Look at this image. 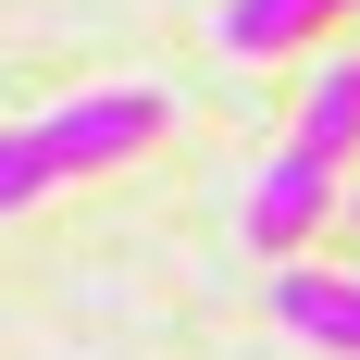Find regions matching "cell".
I'll use <instances>...</instances> for the list:
<instances>
[{
  "instance_id": "cell-5",
  "label": "cell",
  "mask_w": 360,
  "mask_h": 360,
  "mask_svg": "<svg viewBox=\"0 0 360 360\" xmlns=\"http://www.w3.org/2000/svg\"><path fill=\"white\" fill-rule=\"evenodd\" d=\"M298 137L323 149V162H348V149H360V50L311 75V112H298Z\"/></svg>"
},
{
  "instance_id": "cell-1",
  "label": "cell",
  "mask_w": 360,
  "mask_h": 360,
  "mask_svg": "<svg viewBox=\"0 0 360 360\" xmlns=\"http://www.w3.org/2000/svg\"><path fill=\"white\" fill-rule=\"evenodd\" d=\"M149 137H162V100H149V87H87V100L37 112V162H50V186L112 174V162H137Z\"/></svg>"
},
{
  "instance_id": "cell-4",
  "label": "cell",
  "mask_w": 360,
  "mask_h": 360,
  "mask_svg": "<svg viewBox=\"0 0 360 360\" xmlns=\"http://www.w3.org/2000/svg\"><path fill=\"white\" fill-rule=\"evenodd\" d=\"M274 323L360 360V286H348V274H274Z\"/></svg>"
},
{
  "instance_id": "cell-7",
  "label": "cell",
  "mask_w": 360,
  "mask_h": 360,
  "mask_svg": "<svg viewBox=\"0 0 360 360\" xmlns=\"http://www.w3.org/2000/svg\"><path fill=\"white\" fill-rule=\"evenodd\" d=\"M348 212H360V186H348Z\"/></svg>"
},
{
  "instance_id": "cell-3",
  "label": "cell",
  "mask_w": 360,
  "mask_h": 360,
  "mask_svg": "<svg viewBox=\"0 0 360 360\" xmlns=\"http://www.w3.org/2000/svg\"><path fill=\"white\" fill-rule=\"evenodd\" d=\"M360 0H224V50H249V63H274V50H311L323 25H348Z\"/></svg>"
},
{
  "instance_id": "cell-6",
  "label": "cell",
  "mask_w": 360,
  "mask_h": 360,
  "mask_svg": "<svg viewBox=\"0 0 360 360\" xmlns=\"http://www.w3.org/2000/svg\"><path fill=\"white\" fill-rule=\"evenodd\" d=\"M50 199V162H37V124H0V212Z\"/></svg>"
},
{
  "instance_id": "cell-2",
  "label": "cell",
  "mask_w": 360,
  "mask_h": 360,
  "mask_svg": "<svg viewBox=\"0 0 360 360\" xmlns=\"http://www.w3.org/2000/svg\"><path fill=\"white\" fill-rule=\"evenodd\" d=\"M335 199H348V186H335V162H323L311 137H286L274 162H261V186H249V249H261V261H298L311 236H323Z\"/></svg>"
}]
</instances>
